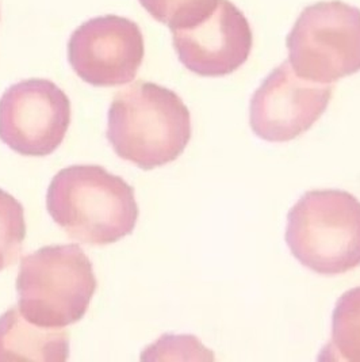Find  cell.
Wrapping results in <instances>:
<instances>
[{"label": "cell", "mask_w": 360, "mask_h": 362, "mask_svg": "<svg viewBox=\"0 0 360 362\" xmlns=\"http://www.w3.org/2000/svg\"><path fill=\"white\" fill-rule=\"evenodd\" d=\"M191 133L190 110L163 86L140 81L113 98L107 139L121 159L143 170L176 160Z\"/></svg>", "instance_id": "cell-1"}, {"label": "cell", "mask_w": 360, "mask_h": 362, "mask_svg": "<svg viewBox=\"0 0 360 362\" xmlns=\"http://www.w3.org/2000/svg\"><path fill=\"white\" fill-rule=\"evenodd\" d=\"M47 208L69 238L88 246L113 245L138 218L134 189L100 165H72L50 182Z\"/></svg>", "instance_id": "cell-2"}, {"label": "cell", "mask_w": 360, "mask_h": 362, "mask_svg": "<svg viewBox=\"0 0 360 362\" xmlns=\"http://www.w3.org/2000/svg\"><path fill=\"white\" fill-rule=\"evenodd\" d=\"M286 242L314 273L339 276L360 266V201L344 190H311L287 214Z\"/></svg>", "instance_id": "cell-3"}, {"label": "cell", "mask_w": 360, "mask_h": 362, "mask_svg": "<svg viewBox=\"0 0 360 362\" xmlns=\"http://www.w3.org/2000/svg\"><path fill=\"white\" fill-rule=\"evenodd\" d=\"M19 311L34 325L64 329L79 322L97 291L92 264L76 245L47 246L20 261Z\"/></svg>", "instance_id": "cell-4"}, {"label": "cell", "mask_w": 360, "mask_h": 362, "mask_svg": "<svg viewBox=\"0 0 360 362\" xmlns=\"http://www.w3.org/2000/svg\"><path fill=\"white\" fill-rule=\"evenodd\" d=\"M289 63L306 81L332 84L360 71V10L340 0L306 7L286 40Z\"/></svg>", "instance_id": "cell-5"}, {"label": "cell", "mask_w": 360, "mask_h": 362, "mask_svg": "<svg viewBox=\"0 0 360 362\" xmlns=\"http://www.w3.org/2000/svg\"><path fill=\"white\" fill-rule=\"evenodd\" d=\"M71 124V100L47 79L11 86L0 98V140L23 156H48Z\"/></svg>", "instance_id": "cell-6"}, {"label": "cell", "mask_w": 360, "mask_h": 362, "mask_svg": "<svg viewBox=\"0 0 360 362\" xmlns=\"http://www.w3.org/2000/svg\"><path fill=\"white\" fill-rule=\"evenodd\" d=\"M144 54V37L138 25L118 16L84 22L68 42L69 64L80 79L97 87L134 81Z\"/></svg>", "instance_id": "cell-7"}, {"label": "cell", "mask_w": 360, "mask_h": 362, "mask_svg": "<svg viewBox=\"0 0 360 362\" xmlns=\"http://www.w3.org/2000/svg\"><path fill=\"white\" fill-rule=\"evenodd\" d=\"M333 91V84L299 78L287 60L253 94L249 106L251 128L271 143L292 141L309 131L324 115Z\"/></svg>", "instance_id": "cell-8"}, {"label": "cell", "mask_w": 360, "mask_h": 362, "mask_svg": "<svg viewBox=\"0 0 360 362\" xmlns=\"http://www.w3.org/2000/svg\"><path fill=\"white\" fill-rule=\"evenodd\" d=\"M174 48L188 71L206 78L227 76L248 60L253 35L246 16L229 0L194 26L172 32Z\"/></svg>", "instance_id": "cell-9"}, {"label": "cell", "mask_w": 360, "mask_h": 362, "mask_svg": "<svg viewBox=\"0 0 360 362\" xmlns=\"http://www.w3.org/2000/svg\"><path fill=\"white\" fill-rule=\"evenodd\" d=\"M69 357V332L29 322L18 307L0 316V362H64Z\"/></svg>", "instance_id": "cell-10"}, {"label": "cell", "mask_w": 360, "mask_h": 362, "mask_svg": "<svg viewBox=\"0 0 360 362\" xmlns=\"http://www.w3.org/2000/svg\"><path fill=\"white\" fill-rule=\"evenodd\" d=\"M320 360L360 362V286L347 291L337 300L330 342Z\"/></svg>", "instance_id": "cell-11"}, {"label": "cell", "mask_w": 360, "mask_h": 362, "mask_svg": "<svg viewBox=\"0 0 360 362\" xmlns=\"http://www.w3.org/2000/svg\"><path fill=\"white\" fill-rule=\"evenodd\" d=\"M141 6L171 32L194 26L208 17L218 0H140Z\"/></svg>", "instance_id": "cell-12"}, {"label": "cell", "mask_w": 360, "mask_h": 362, "mask_svg": "<svg viewBox=\"0 0 360 362\" xmlns=\"http://www.w3.org/2000/svg\"><path fill=\"white\" fill-rule=\"evenodd\" d=\"M26 238L23 206L0 189V272L16 264Z\"/></svg>", "instance_id": "cell-13"}]
</instances>
